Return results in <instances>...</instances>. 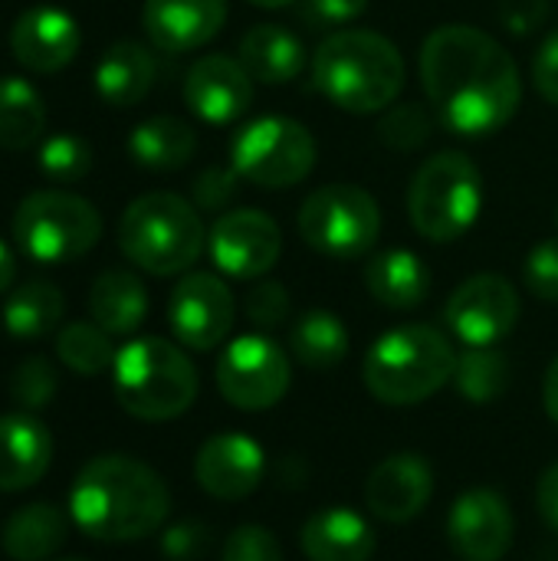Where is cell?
<instances>
[{"instance_id":"19","label":"cell","mask_w":558,"mask_h":561,"mask_svg":"<svg viewBox=\"0 0 558 561\" xmlns=\"http://www.w3.org/2000/svg\"><path fill=\"white\" fill-rule=\"evenodd\" d=\"M434 493V470L418 454H391L385 457L365 486V503L375 519L401 526L424 513Z\"/></svg>"},{"instance_id":"45","label":"cell","mask_w":558,"mask_h":561,"mask_svg":"<svg viewBox=\"0 0 558 561\" xmlns=\"http://www.w3.org/2000/svg\"><path fill=\"white\" fill-rule=\"evenodd\" d=\"M536 506H539V516L543 523L558 533V463H553L543 477H539V486H536Z\"/></svg>"},{"instance_id":"44","label":"cell","mask_w":558,"mask_h":561,"mask_svg":"<svg viewBox=\"0 0 558 561\" xmlns=\"http://www.w3.org/2000/svg\"><path fill=\"white\" fill-rule=\"evenodd\" d=\"M368 10V0H306V13L316 23L326 26H342L358 20Z\"/></svg>"},{"instance_id":"8","label":"cell","mask_w":558,"mask_h":561,"mask_svg":"<svg viewBox=\"0 0 558 561\" xmlns=\"http://www.w3.org/2000/svg\"><path fill=\"white\" fill-rule=\"evenodd\" d=\"M102 237L99 210L69 191H33L13 214V240L33 263L59 266L86 256Z\"/></svg>"},{"instance_id":"35","label":"cell","mask_w":558,"mask_h":561,"mask_svg":"<svg viewBox=\"0 0 558 561\" xmlns=\"http://www.w3.org/2000/svg\"><path fill=\"white\" fill-rule=\"evenodd\" d=\"M431 131H434V118L421 102L391 105L385 112V118L378 122V138L391 151H414L431 138Z\"/></svg>"},{"instance_id":"1","label":"cell","mask_w":558,"mask_h":561,"mask_svg":"<svg viewBox=\"0 0 558 561\" xmlns=\"http://www.w3.org/2000/svg\"><path fill=\"white\" fill-rule=\"evenodd\" d=\"M421 82L441 122L464 138H487L510 125L523 102L516 59L483 30L437 26L421 46Z\"/></svg>"},{"instance_id":"47","label":"cell","mask_w":558,"mask_h":561,"mask_svg":"<svg viewBox=\"0 0 558 561\" xmlns=\"http://www.w3.org/2000/svg\"><path fill=\"white\" fill-rule=\"evenodd\" d=\"M13 273H16V256H13V250L0 240V293H3V289H10Z\"/></svg>"},{"instance_id":"50","label":"cell","mask_w":558,"mask_h":561,"mask_svg":"<svg viewBox=\"0 0 558 561\" xmlns=\"http://www.w3.org/2000/svg\"><path fill=\"white\" fill-rule=\"evenodd\" d=\"M556 227H558V207H556Z\"/></svg>"},{"instance_id":"28","label":"cell","mask_w":558,"mask_h":561,"mask_svg":"<svg viewBox=\"0 0 558 561\" xmlns=\"http://www.w3.org/2000/svg\"><path fill=\"white\" fill-rule=\"evenodd\" d=\"M46 105L23 76H0V148L23 151L43 138Z\"/></svg>"},{"instance_id":"5","label":"cell","mask_w":558,"mask_h":561,"mask_svg":"<svg viewBox=\"0 0 558 561\" xmlns=\"http://www.w3.org/2000/svg\"><path fill=\"white\" fill-rule=\"evenodd\" d=\"M207 243V230L194 204L171 191H151L132 201L118 220V247L138 270L151 276H178L191 270Z\"/></svg>"},{"instance_id":"7","label":"cell","mask_w":558,"mask_h":561,"mask_svg":"<svg viewBox=\"0 0 558 561\" xmlns=\"http://www.w3.org/2000/svg\"><path fill=\"white\" fill-rule=\"evenodd\" d=\"M483 178L464 151L428 158L408 187V217L431 243L460 240L480 217Z\"/></svg>"},{"instance_id":"31","label":"cell","mask_w":558,"mask_h":561,"mask_svg":"<svg viewBox=\"0 0 558 561\" xmlns=\"http://www.w3.org/2000/svg\"><path fill=\"white\" fill-rule=\"evenodd\" d=\"M62 319V293L53 283L30 279L10 293L3 306V325L13 339L33 342L49 335Z\"/></svg>"},{"instance_id":"11","label":"cell","mask_w":558,"mask_h":561,"mask_svg":"<svg viewBox=\"0 0 558 561\" xmlns=\"http://www.w3.org/2000/svg\"><path fill=\"white\" fill-rule=\"evenodd\" d=\"M217 388L240 411H270L289 391V358L266 335H240L217 358Z\"/></svg>"},{"instance_id":"26","label":"cell","mask_w":558,"mask_h":561,"mask_svg":"<svg viewBox=\"0 0 558 561\" xmlns=\"http://www.w3.org/2000/svg\"><path fill=\"white\" fill-rule=\"evenodd\" d=\"M89 316L109 335H132L148 316L145 283L128 270H105L89 289Z\"/></svg>"},{"instance_id":"41","label":"cell","mask_w":558,"mask_h":561,"mask_svg":"<svg viewBox=\"0 0 558 561\" xmlns=\"http://www.w3.org/2000/svg\"><path fill=\"white\" fill-rule=\"evenodd\" d=\"M210 546V533L201 523H178L161 536V552L171 561H197Z\"/></svg>"},{"instance_id":"48","label":"cell","mask_w":558,"mask_h":561,"mask_svg":"<svg viewBox=\"0 0 558 561\" xmlns=\"http://www.w3.org/2000/svg\"><path fill=\"white\" fill-rule=\"evenodd\" d=\"M253 7H266V10H280V7H289L293 0H250Z\"/></svg>"},{"instance_id":"25","label":"cell","mask_w":558,"mask_h":561,"mask_svg":"<svg viewBox=\"0 0 558 561\" xmlns=\"http://www.w3.org/2000/svg\"><path fill=\"white\" fill-rule=\"evenodd\" d=\"M365 286L385 309H418L431 293V273L411 250H385L365 266Z\"/></svg>"},{"instance_id":"33","label":"cell","mask_w":558,"mask_h":561,"mask_svg":"<svg viewBox=\"0 0 558 561\" xmlns=\"http://www.w3.org/2000/svg\"><path fill=\"white\" fill-rule=\"evenodd\" d=\"M56 355L76 375H102L115 365L118 352L112 348V335L95 322H72L56 335Z\"/></svg>"},{"instance_id":"43","label":"cell","mask_w":558,"mask_h":561,"mask_svg":"<svg viewBox=\"0 0 558 561\" xmlns=\"http://www.w3.org/2000/svg\"><path fill=\"white\" fill-rule=\"evenodd\" d=\"M533 85L546 102L558 105V30L546 36V43L533 59Z\"/></svg>"},{"instance_id":"37","label":"cell","mask_w":558,"mask_h":561,"mask_svg":"<svg viewBox=\"0 0 558 561\" xmlns=\"http://www.w3.org/2000/svg\"><path fill=\"white\" fill-rule=\"evenodd\" d=\"M243 309H247V319L257 325V329H276L289 319V293L283 283L276 279H260L253 283V289L247 293L243 299Z\"/></svg>"},{"instance_id":"17","label":"cell","mask_w":558,"mask_h":561,"mask_svg":"<svg viewBox=\"0 0 558 561\" xmlns=\"http://www.w3.org/2000/svg\"><path fill=\"white\" fill-rule=\"evenodd\" d=\"M263 473H266L263 447L237 431H224L210 437L194 460V477L201 490L224 503L247 500L263 483Z\"/></svg>"},{"instance_id":"21","label":"cell","mask_w":558,"mask_h":561,"mask_svg":"<svg viewBox=\"0 0 558 561\" xmlns=\"http://www.w3.org/2000/svg\"><path fill=\"white\" fill-rule=\"evenodd\" d=\"M53 440L33 414L0 417V493L30 490L49 470Z\"/></svg>"},{"instance_id":"10","label":"cell","mask_w":558,"mask_h":561,"mask_svg":"<svg viewBox=\"0 0 558 561\" xmlns=\"http://www.w3.org/2000/svg\"><path fill=\"white\" fill-rule=\"evenodd\" d=\"M230 168L266 191H283L309 178L316 164L312 131L286 115H266L243 125L230 145Z\"/></svg>"},{"instance_id":"15","label":"cell","mask_w":558,"mask_h":561,"mask_svg":"<svg viewBox=\"0 0 558 561\" xmlns=\"http://www.w3.org/2000/svg\"><path fill=\"white\" fill-rule=\"evenodd\" d=\"M513 533L510 503L490 486H474L451 506L447 539L464 561H500L513 546Z\"/></svg>"},{"instance_id":"22","label":"cell","mask_w":558,"mask_h":561,"mask_svg":"<svg viewBox=\"0 0 558 561\" xmlns=\"http://www.w3.org/2000/svg\"><path fill=\"white\" fill-rule=\"evenodd\" d=\"M299 546L309 561H368L375 556V533L362 513L329 506L306 519Z\"/></svg>"},{"instance_id":"34","label":"cell","mask_w":558,"mask_h":561,"mask_svg":"<svg viewBox=\"0 0 558 561\" xmlns=\"http://www.w3.org/2000/svg\"><path fill=\"white\" fill-rule=\"evenodd\" d=\"M36 168L53 181V184H72L79 178L89 174L92 168V151L79 135L59 131L43 138L39 154H36Z\"/></svg>"},{"instance_id":"12","label":"cell","mask_w":558,"mask_h":561,"mask_svg":"<svg viewBox=\"0 0 558 561\" xmlns=\"http://www.w3.org/2000/svg\"><path fill=\"white\" fill-rule=\"evenodd\" d=\"M207 250L224 276L260 279L276 266L283 253V233L270 214L257 207H240L217 217L207 233Z\"/></svg>"},{"instance_id":"23","label":"cell","mask_w":558,"mask_h":561,"mask_svg":"<svg viewBox=\"0 0 558 561\" xmlns=\"http://www.w3.org/2000/svg\"><path fill=\"white\" fill-rule=\"evenodd\" d=\"M155 72H158V66H155V56L148 53V46L135 43V39H118L99 56L92 82L105 105L132 108L155 85Z\"/></svg>"},{"instance_id":"39","label":"cell","mask_w":558,"mask_h":561,"mask_svg":"<svg viewBox=\"0 0 558 561\" xmlns=\"http://www.w3.org/2000/svg\"><path fill=\"white\" fill-rule=\"evenodd\" d=\"M220 561H283V549L270 529L240 526L227 536Z\"/></svg>"},{"instance_id":"29","label":"cell","mask_w":558,"mask_h":561,"mask_svg":"<svg viewBox=\"0 0 558 561\" xmlns=\"http://www.w3.org/2000/svg\"><path fill=\"white\" fill-rule=\"evenodd\" d=\"M289 348L299 365H306L312 371H329L349 355V329L335 312L309 309L293 322Z\"/></svg>"},{"instance_id":"24","label":"cell","mask_w":558,"mask_h":561,"mask_svg":"<svg viewBox=\"0 0 558 561\" xmlns=\"http://www.w3.org/2000/svg\"><path fill=\"white\" fill-rule=\"evenodd\" d=\"M240 62L257 82L286 85L306 66L303 39L280 23H257L240 39Z\"/></svg>"},{"instance_id":"16","label":"cell","mask_w":558,"mask_h":561,"mask_svg":"<svg viewBox=\"0 0 558 561\" xmlns=\"http://www.w3.org/2000/svg\"><path fill=\"white\" fill-rule=\"evenodd\" d=\"M187 108L210 125H230L253 105V76L234 56H201L184 76Z\"/></svg>"},{"instance_id":"40","label":"cell","mask_w":558,"mask_h":561,"mask_svg":"<svg viewBox=\"0 0 558 561\" xmlns=\"http://www.w3.org/2000/svg\"><path fill=\"white\" fill-rule=\"evenodd\" d=\"M237 181H240V174L234 168H207V171H201L197 181H194V187H191L194 191V204L201 210H220V207H227L230 197H234V191H237Z\"/></svg>"},{"instance_id":"3","label":"cell","mask_w":558,"mask_h":561,"mask_svg":"<svg viewBox=\"0 0 558 561\" xmlns=\"http://www.w3.org/2000/svg\"><path fill=\"white\" fill-rule=\"evenodd\" d=\"M312 79L342 112L372 115L398 102L405 89V59L398 46L375 30H339L319 43Z\"/></svg>"},{"instance_id":"42","label":"cell","mask_w":558,"mask_h":561,"mask_svg":"<svg viewBox=\"0 0 558 561\" xmlns=\"http://www.w3.org/2000/svg\"><path fill=\"white\" fill-rule=\"evenodd\" d=\"M549 0H500V20L513 36H529L546 23Z\"/></svg>"},{"instance_id":"30","label":"cell","mask_w":558,"mask_h":561,"mask_svg":"<svg viewBox=\"0 0 558 561\" xmlns=\"http://www.w3.org/2000/svg\"><path fill=\"white\" fill-rule=\"evenodd\" d=\"M66 542V516L53 503H30L10 516L3 529V549L16 561L49 559Z\"/></svg>"},{"instance_id":"27","label":"cell","mask_w":558,"mask_h":561,"mask_svg":"<svg viewBox=\"0 0 558 561\" xmlns=\"http://www.w3.org/2000/svg\"><path fill=\"white\" fill-rule=\"evenodd\" d=\"M197 151V135L184 118L174 115H155L132 128L128 135V154L135 164L148 171H174L184 168Z\"/></svg>"},{"instance_id":"18","label":"cell","mask_w":558,"mask_h":561,"mask_svg":"<svg viewBox=\"0 0 558 561\" xmlns=\"http://www.w3.org/2000/svg\"><path fill=\"white\" fill-rule=\"evenodd\" d=\"M82 33L72 13L39 3L23 10L10 26V53L30 72H59L79 53Z\"/></svg>"},{"instance_id":"13","label":"cell","mask_w":558,"mask_h":561,"mask_svg":"<svg viewBox=\"0 0 558 561\" xmlns=\"http://www.w3.org/2000/svg\"><path fill=\"white\" fill-rule=\"evenodd\" d=\"M237 302L214 273H187L168 299V325L184 348L210 352L234 329Z\"/></svg>"},{"instance_id":"6","label":"cell","mask_w":558,"mask_h":561,"mask_svg":"<svg viewBox=\"0 0 558 561\" xmlns=\"http://www.w3.org/2000/svg\"><path fill=\"white\" fill-rule=\"evenodd\" d=\"M118 404L138 421H174L197 398L194 362L164 339L128 342L112 365Z\"/></svg>"},{"instance_id":"46","label":"cell","mask_w":558,"mask_h":561,"mask_svg":"<svg viewBox=\"0 0 558 561\" xmlns=\"http://www.w3.org/2000/svg\"><path fill=\"white\" fill-rule=\"evenodd\" d=\"M543 404H546V414L558 424V358L549 365L546 371V385H543Z\"/></svg>"},{"instance_id":"9","label":"cell","mask_w":558,"mask_h":561,"mask_svg":"<svg viewBox=\"0 0 558 561\" xmlns=\"http://www.w3.org/2000/svg\"><path fill=\"white\" fill-rule=\"evenodd\" d=\"M382 233L378 201L355 184H326L299 207V237L329 260L365 256Z\"/></svg>"},{"instance_id":"36","label":"cell","mask_w":558,"mask_h":561,"mask_svg":"<svg viewBox=\"0 0 558 561\" xmlns=\"http://www.w3.org/2000/svg\"><path fill=\"white\" fill-rule=\"evenodd\" d=\"M53 394H56V371L46 358H26L10 378V398L26 411L46 408Z\"/></svg>"},{"instance_id":"32","label":"cell","mask_w":558,"mask_h":561,"mask_svg":"<svg viewBox=\"0 0 558 561\" xmlns=\"http://www.w3.org/2000/svg\"><path fill=\"white\" fill-rule=\"evenodd\" d=\"M454 385L470 404H493L510 388V358L503 352H497L493 345L467 348L457 358Z\"/></svg>"},{"instance_id":"2","label":"cell","mask_w":558,"mask_h":561,"mask_svg":"<svg viewBox=\"0 0 558 561\" xmlns=\"http://www.w3.org/2000/svg\"><path fill=\"white\" fill-rule=\"evenodd\" d=\"M171 513L164 480L141 460L105 454L89 460L69 493V516L95 542H138Z\"/></svg>"},{"instance_id":"14","label":"cell","mask_w":558,"mask_h":561,"mask_svg":"<svg viewBox=\"0 0 558 561\" xmlns=\"http://www.w3.org/2000/svg\"><path fill=\"white\" fill-rule=\"evenodd\" d=\"M520 322V293L510 279L483 273L470 276L457 286V293L447 302V325L451 332L470 345L487 348L506 339Z\"/></svg>"},{"instance_id":"49","label":"cell","mask_w":558,"mask_h":561,"mask_svg":"<svg viewBox=\"0 0 558 561\" xmlns=\"http://www.w3.org/2000/svg\"><path fill=\"white\" fill-rule=\"evenodd\" d=\"M62 561H86V559H62Z\"/></svg>"},{"instance_id":"38","label":"cell","mask_w":558,"mask_h":561,"mask_svg":"<svg viewBox=\"0 0 558 561\" xmlns=\"http://www.w3.org/2000/svg\"><path fill=\"white\" fill-rule=\"evenodd\" d=\"M523 279L536 299L558 302V237H549L529 250L523 263Z\"/></svg>"},{"instance_id":"4","label":"cell","mask_w":558,"mask_h":561,"mask_svg":"<svg viewBox=\"0 0 558 561\" xmlns=\"http://www.w3.org/2000/svg\"><path fill=\"white\" fill-rule=\"evenodd\" d=\"M457 368L451 342L434 325H398L365 355L362 381L368 394L391 408H411L437 394Z\"/></svg>"},{"instance_id":"20","label":"cell","mask_w":558,"mask_h":561,"mask_svg":"<svg viewBox=\"0 0 558 561\" xmlns=\"http://www.w3.org/2000/svg\"><path fill=\"white\" fill-rule=\"evenodd\" d=\"M227 23V0H145L141 26L155 49L191 53Z\"/></svg>"}]
</instances>
